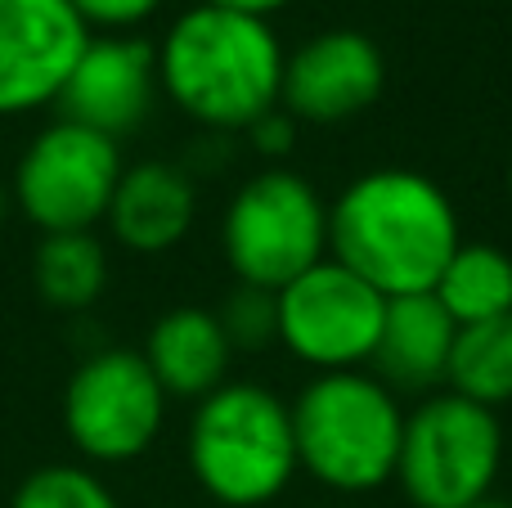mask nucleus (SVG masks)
I'll return each instance as SVG.
<instances>
[{"mask_svg": "<svg viewBox=\"0 0 512 508\" xmlns=\"http://www.w3.org/2000/svg\"><path fill=\"white\" fill-rule=\"evenodd\" d=\"M9 207H14V194H9V189H5V185H0V225H5Z\"/></svg>", "mask_w": 512, "mask_h": 508, "instance_id": "obj_24", "label": "nucleus"}, {"mask_svg": "<svg viewBox=\"0 0 512 508\" xmlns=\"http://www.w3.org/2000/svg\"><path fill=\"white\" fill-rule=\"evenodd\" d=\"M167 392L131 347H99L63 387V432L86 464H135L167 428Z\"/></svg>", "mask_w": 512, "mask_h": 508, "instance_id": "obj_7", "label": "nucleus"}, {"mask_svg": "<svg viewBox=\"0 0 512 508\" xmlns=\"http://www.w3.org/2000/svg\"><path fill=\"white\" fill-rule=\"evenodd\" d=\"M216 320H221L234 356L279 347V311H274V293H265V288L234 284V293L216 306Z\"/></svg>", "mask_w": 512, "mask_h": 508, "instance_id": "obj_20", "label": "nucleus"}, {"mask_svg": "<svg viewBox=\"0 0 512 508\" xmlns=\"http://www.w3.org/2000/svg\"><path fill=\"white\" fill-rule=\"evenodd\" d=\"M477 508H512V504H504V500H486V504H477Z\"/></svg>", "mask_w": 512, "mask_h": 508, "instance_id": "obj_25", "label": "nucleus"}, {"mask_svg": "<svg viewBox=\"0 0 512 508\" xmlns=\"http://www.w3.org/2000/svg\"><path fill=\"white\" fill-rule=\"evenodd\" d=\"M445 392L463 396L486 410H508L512 405V315L486 324H463L454 333V356Z\"/></svg>", "mask_w": 512, "mask_h": 508, "instance_id": "obj_18", "label": "nucleus"}, {"mask_svg": "<svg viewBox=\"0 0 512 508\" xmlns=\"http://www.w3.org/2000/svg\"><path fill=\"white\" fill-rule=\"evenodd\" d=\"M158 99V45L131 32H104L86 41L54 108L63 122H77L122 144V135L149 122Z\"/></svg>", "mask_w": 512, "mask_h": 508, "instance_id": "obj_12", "label": "nucleus"}, {"mask_svg": "<svg viewBox=\"0 0 512 508\" xmlns=\"http://www.w3.org/2000/svg\"><path fill=\"white\" fill-rule=\"evenodd\" d=\"M126 162L122 144L54 117L23 149L9 180L14 207L41 234H81L104 225Z\"/></svg>", "mask_w": 512, "mask_h": 508, "instance_id": "obj_8", "label": "nucleus"}, {"mask_svg": "<svg viewBox=\"0 0 512 508\" xmlns=\"http://www.w3.org/2000/svg\"><path fill=\"white\" fill-rule=\"evenodd\" d=\"M454 333H459V324H454L450 311L436 302V293L391 297L369 369L400 396V401H405V396H418V401H423V396H432V392H445L450 356H454Z\"/></svg>", "mask_w": 512, "mask_h": 508, "instance_id": "obj_14", "label": "nucleus"}, {"mask_svg": "<svg viewBox=\"0 0 512 508\" xmlns=\"http://www.w3.org/2000/svg\"><path fill=\"white\" fill-rule=\"evenodd\" d=\"M221 257L239 284L279 293L328 257V203L301 171L265 167L221 212Z\"/></svg>", "mask_w": 512, "mask_h": 508, "instance_id": "obj_5", "label": "nucleus"}, {"mask_svg": "<svg viewBox=\"0 0 512 508\" xmlns=\"http://www.w3.org/2000/svg\"><path fill=\"white\" fill-rule=\"evenodd\" d=\"M508 198H512V162H508Z\"/></svg>", "mask_w": 512, "mask_h": 508, "instance_id": "obj_26", "label": "nucleus"}, {"mask_svg": "<svg viewBox=\"0 0 512 508\" xmlns=\"http://www.w3.org/2000/svg\"><path fill=\"white\" fill-rule=\"evenodd\" d=\"M432 293L459 329L512 315V252L486 239H463Z\"/></svg>", "mask_w": 512, "mask_h": 508, "instance_id": "obj_16", "label": "nucleus"}, {"mask_svg": "<svg viewBox=\"0 0 512 508\" xmlns=\"http://www.w3.org/2000/svg\"><path fill=\"white\" fill-rule=\"evenodd\" d=\"M283 50L270 18L221 5H189L158 41L162 99L207 135H243L279 108Z\"/></svg>", "mask_w": 512, "mask_h": 508, "instance_id": "obj_2", "label": "nucleus"}, {"mask_svg": "<svg viewBox=\"0 0 512 508\" xmlns=\"http://www.w3.org/2000/svg\"><path fill=\"white\" fill-rule=\"evenodd\" d=\"M72 5L86 18L90 32H95V27L99 32H131V27L149 23L167 0H72Z\"/></svg>", "mask_w": 512, "mask_h": 508, "instance_id": "obj_21", "label": "nucleus"}, {"mask_svg": "<svg viewBox=\"0 0 512 508\" xmlns=\"http://www.w3.org/2000/svg\"><path fill=\"white\" fill-rule=\"evenodd\" d=\"M140 356L153 369L158 387L167 392V401H189V405H198L216 387H225L234 369V347L225 338L216 311H207V306H171V311H162L153 320L149 338H144Z\"/></svg>", "mask_w": 512, "mask_h": 508, "instance_id": "obj_15", "label": "nucleus"}, {"mask_svg": "<svg viewBox=\"0 0 512 508\" xmlns=\"http://www.w3.org/2000/svg\"><path fill=\"white\" fill-rule=\"evenodd\" d=\"M90 36L72 0H0V117L50 108Z\"/></svg>", "mask_w": 512, "mask_h": 508, "instance_id": "obj_11", "label": "nucleus"}, {"mask_svg": "<svg viewBox=\"0 0 512 508\" xmlns=\"http://www.w3.org/2000/svg\"><path fill=\"white\" fill-rule=\"evenodd\" d=\"M198 221V176L180 162H135L122 171L117 194L108 203V234L117 248L135 257H162L180 248Z\"/></svg>", "mask_w": 512, "mask_h": 508, "instance_id": "obj_13", "label": "nucleus"}, {"mask_svg": "<svg viewBox=\"0 0 512 508\" xmlns=\"http://www.w3.org/2000/svg\"><path fill=\"white\" fill-rule=\"evenodd\" d=\"M32 279L54 311H90L108 288V248L95 239V230L41 234Z\"/></svg>", "mask_w": 512, "mask_h": 508, "instance_id": "obj_17", "label": "nucleus"}, {"mask_svg": "<svg viewBox=\"0 0 512 508\" xmlns=\"http://www.w3.org/2000/svg\"><path fill=\"white\" fill-rule=\"evenodd\" d=\"M297 131H301V122L292 113H283V108H270L265 117H256V122L248 126V144H252V153H261L270 167H279L283 158H288L292 149H297Z\"/></svg>", "mask_w": 512, "mask_h": 508, "instance_id": "obj_22", "label": "nucleus"}, {"mask_svg": "<svg viewBox=\"0 0 512 508\" xmlns=\"http://www.w3.org/2000/svg\"><path fill=\"white\" fill-rule=\"evenodd\" d=\"M203 5H221V9H239V14L270 18V14H279L283 5H292V0H203Z\"/></svg>", "mask_w": 512, "mask_h": 508, "instance_id": "obj_23", "label": "nucleus"}, {"mask_svg": "<svg viewBox=\"0 0 512 508\" xmlns=\"http://www.w3.org/2000/svg\"><path fill=\"white\" fill-rule=\"evenodd\" d=\"M9 508H122L117 495L95 468L81 464H45L18 482Z\"/></svg>", "mask_w": 512, "mask_h": 508, "instance_id": "obj_19", "label": "nucleus"}, {"mask_svg": "<svg viewBox=\"0 0 512 508\" xmlns=\"http://www.w3.org/2000/svg\"><path fill=\"white\" fill-rule=\"evenodd\" d=\"M279 311V347L310 374H342L369 369L387 320V297L346 270L342 261L324 257L274 293Z\"/></svg>", "mask_w": 512, "mask_h": 508, "instance_id": "obj_9", "label": "nucleus"}, {"mask_svg": "<svg viewBox=\"0 0 512 508\" xmlns=\"http://www.w3.org/2000/svg\"><path fill=\"white\" fill-rule=\"evenodd\" d=\"M185 459L198 491L221 508H265L297 482L292 410L274 387L230 378L194 405Z\"/></svg>", "mask_w": 512, "mask_h": 508, "instance_id": "obj_4", "label": "nucleus"}, {"mask_svg": "<svg viewBox=\"0 0 512 508\" xmlns=\"http://www.w3.org/2000/svg\"><path fill=\"white\" fill-rule=\"evenodd\" d=\"M292 410L297 468L333 495H373L396 482L405 401L373 369L315 374Z\"/></svg>", "mask_w": 512, "mask_h": 508, "instance_id": "obj_3", "label": "nucleus"}, {"mask_svg": "<svg viewBox=\"0 0 512 508\" xmlns=\"http://www.w3.org/2000/svg\"><path fill=\"white\" fill-rule=\"evenodd\" d=\"M387 54L360 27H324L283 59L279 108L301 126H342L378 108Z\"/></svg>", "mask_w": 512, "mask_h": 508, "instance_id": "obj_10", "label": "nucleus"}, {"mask_svg": "<svg viewBox=\"0 0 512 508\" xmlns=\"http://www.w3.org/2000/svg\"><path fill=\"white\" fill-rule=\"evenodd\" d=\"M504 419L454 392H432L405 414L396 486L414 508H477L504 473Z\"/></svg>", "mask_w": 512, "mask_h": 508, "instance_id": "obj_6", "label": "nucleus"}, {"mask_svg": "<svg viewBox=\"0 0 512 508\" xmlns=\"http://www.w3.org/2000/svg\"><path fill=\"white\" fill-rule=\"evenodd\" d=\"M463 243V221L441 180L414 167L360 171L328 203V257L382 297L432 293Z\"/></svg>", "mask_w": 512, "mask_h": 508, "instance_id": "obj_1", "label": "nucleus"}]
</instances>
